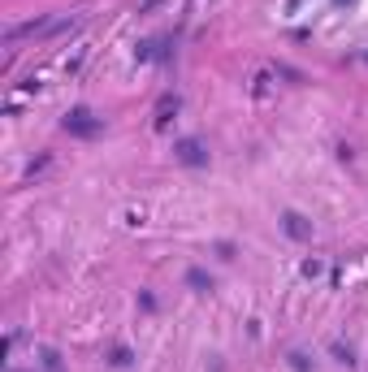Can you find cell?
Instances as JSON below:
<instances>
[{
    "label": "cell",
    "instance_id": "1",
    "mask_svg": "<svg viewBox=\"0 0 368 372\" xmlns=\"http://www.w3.org/2000/svg\"><path fill=\"white\" fill-rule=\"evenodd\" d=\"M65 130H70V134H83V139H95V134L104 130V122H100V117H91L87 109H74V113L65 117Z\"/></svg>",
    "mask_w": 368,
    "mask_h": 372
},
{
    "label": "cell",
    "instance_id": "2",
    "mask_svg": "<svg viewBox=\"0 0 368 372\" xmlns=\"http://www.w3.org/2000/svg\"><path fill=\"white\" fill-rule=\"evenodd\" d=\"M178 161L191 165V169H199V165H208V152H204L195 139H182V143H178Z\"/></svg>",
    "mask_w": 368,
    "mask_h": 372
},
{
    "label": "cell",
    "instance_id": "3",
    "mask_svg": "<svg viewBox=\"0 0 368 372\" xmlns=\"http://www.w3.org/2000/svg\"><path fill=\"white\" fill-rule=\"evenodd\" d=\"M282 221H286V234H290V238H307V234H312V230H307V221L299 217V212H286Z\"/></svg>",
    "mask_w": 368,
    "mask_h": 372
},
{
    "label": "cell",
    "instance_id": "4",
    "mask_svg": "<svg viewBox=\"0 0 368 372\" xmlns=\"http://www.w3.org/2000/svg\"><path fill=\"white\" fill-rule=\"evenodd\" d=\"M191 286H199V290H213V282H208L204 273H191Z\"/></svg>",
    "mask_w": 368,
    "mask_h": 372
}]
</instances>
